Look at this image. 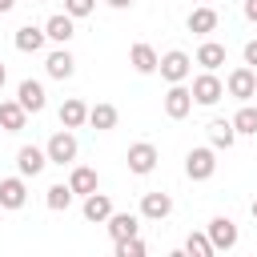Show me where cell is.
Listing matches in <instances>:
<instances>
[{
	"instance_id": "cell-7",
	"label": "cell",
	"mask_w": 257,
	"mask_h": 257,
	"mask_svg": "<svg viewBox=\"0 0 257 257\" xmlns=\"http://www.w3.org/2000/svg\"><path fill=\"white\" fill-rule=\"evenodd\" d=\"M189 112H193V92L185 88V80L169 84V92H165V116L169 120H185Z\"/></svg>"
},
{
	"instance_id": "cell-6",
	"label": "cell",
	"mask_w": 257,
	"mask_h": 257,
	"mask_svg": "<svg viewBox=\"0 0 257 257\" xmlns=\"http://www.w3.org/2000/svg\"><path fill=\"white\" fill-rule=\"evenodd\" d=\"M128 169L137 173V177H149L153 169H157V161H161V153H157V145L153 141H137V145H128Z\"/></svg>"
},
{
	"instance_id": "cell-28",
	"label": "cell",
	"mask_w": 257,
	"mask_h": 257,
	"mask_svg": "<svg viewBox=\"0 0 257 257\" xmlns=\"http://www.w3.org/2000/svg\"><path fill=\"white\" fill-rule=\"evenodd\" d=\"M185 253H193V257H213L217 249H213L209 233H189V237H185Z\"/></svg>"
},
{
	"instance_id": "cell-17",
	"label": "cell",
	"mask_w": 257,
	"mask_h": 257,
	"mask_svg": "<svg viewBox=\"0 0 257 257\" xmlns=\"http://www.w3.org/2000/svg\"><path fill=\"white\" fill-rule=\"evenodd\" d=\"M44 24L36 28V24H20L16 28V36H12V44H16V52H40L44 48Z\"/></svg>"
},
{
	"instance_id": "cell-27",
	"label": "cell",
	"mask_w": 257,
	"mask_h": 257,
	"mask_svg": "<svg viewBox=\"0 0 257 257\" xmlns=\"http://www.w3.org/2000/svg\"><path fill=\"white\" fill-rule=\"evenodd\" d=\"M44 205H48L52 213L68 209V205H72V189H68V181H56V185H48V193H44Z\"/></svg>"
},
{
	"instance_id": "cell-29",
	"label": "cell",
	"mask_w": 257,
	"mask_h": 257,
	"mask_svg": "<svg viewBox=\"0 0 257 257\" xmlns=\"http://www.w3.org/2000/svg\"><path fill=\"white\" fill-rule=\"evenodd\" d=\"M112 249H116V257H141L145 253V241L141 237H124V241H112Z\"/></svg>"
},
{
	"instance_id": "cell-11",
	"label": "cell",
	"mask_w": 257,
	"mask_h": 257,
	"mask_svg": "<svg viewBox=\"0 0 257 257\" xmlns=\"http://www.w3.org/2000/svg\"><path fill=\"white\" fill-rule=\"evenodd\" d=\"M44 36H48L52 44H68V40L76 36V20H72L68 12H56V16L44 20Z\"/></svg>"
},
{
	"instance_id": "cell-16",
	"label": "cell",
	"mask_w": 257,
	"mask_h": 257,
	"mask_svg": "<svg viewBox=\"0 0 257 257\" xmlns=\"http://www.w3.org/2000/svg\"><path fill=\"white\" fill-rule=\"evenodd\" d=\"M189 32H197V36H209V32H217V24H221V16H217V8H209V4H201V8H193L189 12Z\"/></svg>"
},
{
	"instance_id": "cell-22",
	"label": "cell",
	"mask_w": 257,
	"mask_h": 257,
	"mask_svg": "<svg viewBox=\"0 0 257 257\" xmlns=\"http://www.w3.org/2000/svg\"><path fill=\"white\" fill-rule=\"evenodd\" d=\"M116 104H108V100H100V104H92L88 108V124L96 128V133H108V128H116Z\"/></svg>"
},
{
	"instance_id": "cell-37",
	"label": "cell",
	"mask_w": 257,
	"mask_h": 257,
	"mask_svg": "<svg viewBox=\"0 0 257 257\" xmlns=\"http://www.w3.org/2000/svg\"><path fill=\"white\" fill-rule=\"evenodd\" d=\"M32 4H44V0H32Z\"/></svg>"
},
{
	"instance_id": "cell-24",
	"label": "cell",
	"mask_w": 257,
	"mask_h": 257,
	"mask_svg": "<svg viewBox=\"0 0 257 257\" xmlns=\"http://www.w3.org/2000/svg\"><path fill=\"white\" fill-rule=\"evenodd\" d=\"M197 64H201L205 72H217V68L225 64V44H217V40H205V44L197 48Z\"/></svg>"
},
{
	"instance_id": "cell-1",
	"label": "cell",
	"mask_w": 257,
	"mask_h": 257,
	"mask_svg": "<svg viewBox=\"0 0 257 257\" xmlns=\"http://www.w3.org/2000/svg\"><path fill=\"white\" fill-rule=\"evenodd\" d=\"M213 173H217V149H213V145L189 149V157H185V177H189V181H209Z\"/></svg>"
},
{
	"instance_id": "cell-35",
	"label": "cell",
	"mask_w": 257,
	"mask_h": 257,
	"mask_svg": "<svg viewBox=\"0 0 257 257\" xmlns=\"http://www.w3.org/2000/svg\"><path fill=\"white\" fill-rule=\"evenodd\" d=\"M4 80H8V68H4V64H0V88H4Z\"/></svg>"
},
{
	"instance_id": "cell-18",
	"label": "cell",
	"mask_w": 257,
	"mask_h": 257,
	"mask_svg": "<svg viewBox=\"0 0 257 257\" xmlns=\"http://www.w3.org/2000/svg\"><path fill=\"white\" fill-rule=\"evenodd\" d=\"M157 60H161V56H157V48H153V44H145V40L128 48V64H133L141 76H153V72H157Z\"/></svg>"
},
{
	"instance_id": "cell-26",
	"label": "cell",
	"mask_w": 257,
	"mask_h": 257,
	"mask_svg": "<svg viewBox=\"0 0 257 257\" xmlns=\"http://www.w3.org/2000/svg\"><path fill=\"white\" fill-rule=\"evenodd\" d=\"M233 128H237V137H257V104H241L237 112H233Z\"/></svg>"
},
{
	"instance_id": "cell-23",
	"label": "cell",
	"mask_w": 257,
	"mask_h": 257,
	"mask_svg": "<svg viewBox=\"0 0 257 257\" xmlns=\"http://www.w3.org/2000/svg\"><path fill=\"white\" fill-rule=\"evenodd\" d=\"M68 189H72V197H88V193L96 189V169L76 165V169L68 173Z\"/></svg>"
},
{
	"instance_id": "cell-33",
	"label": "cell",
	"mask_w": 257,
	"mask_h": 257,
	"mask_svg": "<svg viewBox=\"0 0 257 257\" xmlns=\"http://www.w3.org/2000/svg\"><path fill=\"white\" fill-rule=\"evenodd\" d=\"M108 8H133V0H104Z\"/></svg>"
},
{
	"instance_id": "cell-36",
	"label": "cell",
	"mask_w": 257,
	"mask_h": 257,
	"mask_svg": "<svg viewBox=\"0 0 257 257\" xmlns=\"http://www.w3.org/2000/svg\"><path fill=\"white\" fill-rule=\"evenodd\" d=\"M249 213H253V221H257V201H253V205H249Z\"/></svg>"
},
{
	"instance_id": "cell-13",
	"label": "cell",
	"mask_w": 257,
	"mask_h": 257,
	"mask_svg": "<svg viewBox=\"0 0 257 257\" xmlns=\"http://www.w3.org/2000/svg\"><path fill=\"white\" fill-rule=\"evenodd\" d=\"M80 213H84V221H92V225H104L108 221V213H112V197L108 193H88L84 197V205H80Z\"/></svg>"
},
{
	"instance_id": "cell-38",
	"label": "cell",
	"mask_w": 257,
	"mask_h": 257,
	"mask_svg": "<svg viewBox=\"0 0 257 257\" xmlns=\"http://www.w3.org/2000/svg\"><path fill=\"white\" fill-rule=\"evenodd\" d=\"M253 96H257V92H253Z\"/></svg>"
},
{
	"instance_id": "cell-3",
	"label": "cell",
	"mask_w": 257,
	"mask_h": 257,
	"mask_svg": "<svg viewBox=\"0 0 257 257\" xmlns=\"http://www.w3.org/2000/svg\"><path fill=\"white\" fill-rule=\"evenodd\" d=\"M193 104H205V108H213L221 96H225V80L217 76V72H201V76H193Z\"/></svg>"
},
{
	"instance_id": "cell-19",
	"label": "cell",
	"mask_w": 257,
	"mask_h": 257,
	"mask_svg": "<svg viewBox=\"0 0 257 257\" xmlns=\"http://www.w3.org/2000/svg\"><path fill=\"white\" fill-rule=\"evenodd\" d=\"M108 237L112 241H124V237H137V229H141V217L137 213H108Z\"/></svg>"
},
{
	"instance_id": "cell-34",
	"label": "cell",
	"mask_w": 257,
	"mask_h": 257,
	"mask_svg": "<svg viewBox=\"0 0 257 257\" xmlns=\"http://www.w3.org/2000/svg\"><path fill=\"white\" fill-rule=\"evenodd\" d=\"M12 8H16V0H0V16H4V12H12Z\"/></svg>"
},
{
	"instance_id": "cell-30",
	"label": "cell",
	"mask_w": 257,
	"mask_h": 257,
	"mask_svg": "<svg viewBox=\"0 0 257 257\" xmlns=\"http://www.w3.org/2000/svg\"><path fill=\"white\" fill-rule=\"evenodd\" d=\"M96 8V0H64V12L72 16V20H80V16H88Z\"/></svg>"
},
{
	"instance_id": "cell-8",
	"label": "cell",
	"mask_w": 257,
	"mask_h": 257,
	"mask_svg": "<svg viewBox=\"0 0 257 257\" xmlns=\"http://www.w3.org/2000/svg\"><path fill=\"white\" fill-rule=\"evenodd\" d=\"M205 233H209V241H213V249H217V253H229V249H237V225H233L229 217H213Z\"/></svg>"
},
{
	"instance_id": "cell-21",
	"label": "cell",
	"mask_w": 257,
	"mask_h": 257,
	"mask_svg": "<svg viewBox=\"0 0 257 257\" xmlns=\"http://www.w3.org/2000/svg\"><path fill=\"white\" fill-rule=\"evenodd\" d=\"M80 124H88V104L76 100V96H68L60 104V128H80Z\"/></svg>"
},
{
	"instance_id": "cell-9",
	"label": "cell",
	"mask_w": 257,
	"mask_h": 257,
	"mask_svg": "<svg viewBox=\"0 0 257 257\" xmlns=\"http://www.w3.org/2000/svg\"><path fill=\"white\" fill-rule=\"evenodd\" d=\"M16 100L24 104V112H44V104H48V96H44V84L40 80H20L16 84Z\"/></svg>"
},
{
	"instance_id": "cell-32",
	"label": "cell",
	"mask_w": 257,
	"mask_h": 257,
	"mask_svg": "<svg viewBox=\"0 0 257 257\" xmlns=\"http://www.w3.org/2000/svg\"><path fill=\"white\" fill-rule=\"evenodd\" d=\"M245 20L257 24V0H245Z\"/></svg>"
},
{
	"instance_id": "cell-2",
	"label": "cell",
	"mask_w": 257,
	"mask_h": 257,
	"mask_svg": "<svg viewBox=\"0 0 257 257\" xmlns=\"http://www.w3.org/2000/svg\"><path fill=\"white\" fill-rule=\"evenodd\" d=\"M157 72H161L169 84H181V80H189V72H193V56L181 52V48H169V52L157 60Z\"/></svg>"
},
{
	"instance_id": "cell-25",
	"label": "cell",
	"mask_w": 257,
	"mask_h": 257,
	"mask_svg": "<svg viewBox=\"0 0 257 257\" xmlns=\"http://www.w3.org/2000/svg\"><path fill=\"white\" fill-rule=\"evenodd\" d=\"M233 141H237V128H233V120H209V145L213 149H233Z\"/></svg>"
},
{
	"instance_id": "cell-5",
	"label": "cell",
	"mask_w": 257,
	"mask_h": 257,
	"mask_svg": "<svg viewBox=\"0 0 257 257\" xmlns=\"http://www.w3.org/2000/svg\"><path fill=\"white\" fill-rule=\"evenodd\" d=\"M44 153H48V165H72L76 161V137H72V128L52 133L48 145H44Z\"/></svg>"
},
{
	"instance_id": "cell-10",
	"label": "cell",
	"mask_w": 257,
	"mask_h": 257,
	"mask_svg": "<svg viewBox=\"0 0 257 257\" xmlns=\"http://www.w3.org/2000/svg\"><path fill=\"white\" fill-rule=\"evenodd\" d=\"M44 165H48V153H44V149H36V145H20V153H16V169H20V177H40Z\"/></svg>"
},
{
	"instance_id": "cell-31",
	"label": "cell",
	"mask_w": 257,
	"mask_h": 257,
	"mask_svg": "<svg viewBox=\"0 0 257 257\" xmlns=\"http://www.w3.org/2000/svg\"><path fill=\"white\" fill-rule=\"evenodd\" d=\"M245 64H249V68H257V40H249V44H245Z\"/></svg>"
},
{
	"instance_id": "cell-15",
	"label": "cell",
	"mask_w": 257,
	"mask_h": 257,
	"mask_svg": "<svg viewBox=\"0 0 257 257\" xmlns=\"http://www.w3.org/2000/svg\"><path fill=\"white\" fill-rule=\"evenodd\" d=\"M173 213V197L169 193H145L141 197V217L145 221H165Z\"/></svg>"
},
{
	"instance_id": "cell-14",
	"label": "cell",
	"mask_w": 257,
	"mask_h": 257,
	"mask_svg": "<svg viewBox=\"0 0 257 257\" xmlns=\"http://www.w3.org/2000/svg\"><path fill=\"white\" fill-rule=\"evenodd\" d=\"M24 201H28L24 177H4L0 181V209H24Z\"/></svg>"
},
{
	"instance_id": "cell-20",
	"label": "cell",
	"mask_w": 257,
	"mask_h": 257,
	"mask_svg": "<svg viewBox=\"0 0 257 257\" xmlns=\"http://www.w3.org/2000/svg\"><path fill=\"white\" fill-rule=\"evenodd\" d=\"M28 124V112L20 100H0V133H20Z\"/></svg>"
},
{
	"instance_id": "cell-12",
	"label": "cell",
	"mask_w": 257,
	"mask_h": 257,
	"mask_svg": "<svg viewBox=\"0 0 257 257\" xmlns=\"http://www.w3.org/2000/svg\"><path fill=\"white\" fill-rule=\"evenodd\" d=\"M44 72H48L52 80H68V76L76 72V60H72V52H68V44L44 56Z\"/></svg>"
},
{
	"instance_id": "cell-4",
	"label": "cell",
	"mask_w": 257,
	"mask_h": 257,
	"mask_svg": "<svg viewBox=\"0 0 257 257\" xmlns=\"http://www.w3.org/2000/svg\"><path fill=\"white\" fill-rule=\"evenodd\" d=\"M225 92H229V96H237L241 104H245V100H253V92H257V68H249V64L233 68V72L225 76Z\"/></svg>"
}]
</instances>
